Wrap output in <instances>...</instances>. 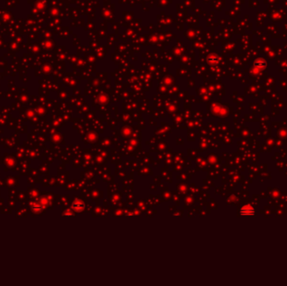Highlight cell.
Returning <instances> with one entry per match:
<instances>
[{
  "label": "cell",
  "mask_w": 287,
  "mask_h": 286,
  "mask_svg": "<svg viewBox=\"0 0 287 286\" xmlns=\"http://www.w3.org/2000/svg\"><path fill=\"white\" fill-rule=\"evenodd\" d=\"M255 214V210L250 206H245L240 210V215L242 216H254Z\"/></svg>",
  "instance_id": "cell-1"
},
{
  "label": "cell",
  "mask_w": 287,
  "mask_h": 286,
  "mask_svg": "<svg viewBox=\"0 0 287 286\" xmlns=\"http://www.w3.org/2000/svg\"><path fill=\"white\" fill-rule=\"evenodd\" d=\"M32 209H33L35 212H39V211H41V207H39V206H34V207H32Z\"/></svg>",
  "instance_id": "cell-2"
}]
</instances>
